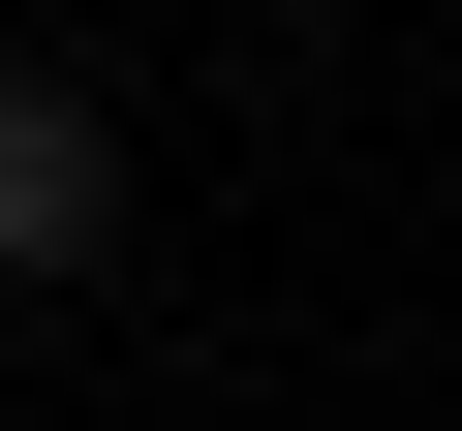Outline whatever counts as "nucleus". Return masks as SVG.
Instances as JSON below:
<instances>
[{"label":"nucleus","mask_w":462,"mask_h":431,"mask_svg":"<svg viewBox=\"0 0 462 431\" xmlns=\"http://www.w3.org/2000/svg\"><path fill=\"white\" fill-rule=\"evenodd\" d=\"M93 247H124V124L62 62H0V278H93Z\"/></svg>","instance_id":"1"}]
</instances>
